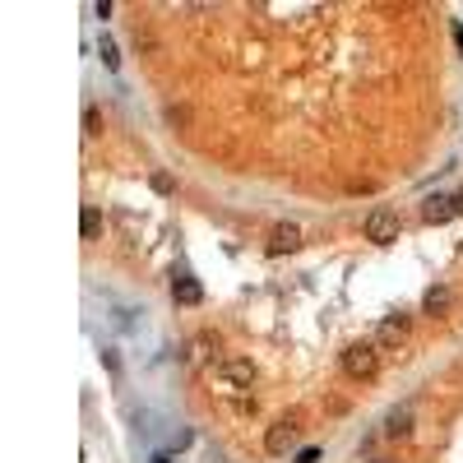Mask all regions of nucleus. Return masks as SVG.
<instances>
[{
  "instance_id": "obj_8",
  "label": "nucleus",
  "mask_w": 463,
  "mask_h": 463,
  "mask_svg": "<svg viewBox=\"0 0 463 463\" xmlns=\"http://www.w3.org/2000/svg\"><path fill=\"white\" fill-rule=\"evenodd\" d=\"M172 297H177L181 306H199V297H204V287H199L195 278H186V274H181V278H172Z\"/></svg>"
},
{
  "instance_id": "obj_12",
  "label": "nucleus",
  "mask_w": 463,
  "mask_h": 463,
  "mask_svg": "<svg viewBox=\"0 0 463 463\" xmlns=\"http://www.w3.org/2000/svg\"><path fill=\"white\" fill-rule=\"evenodd\" d=\"M450 287H431L426 292V315H440V310H450Z\"/></svg>"
},
{
  "instance_id": "obj_10",
  "label": "nucleus",
  "mask_w": 463,
  "mask_h": 463,
  "mask_svg": "<svg viewBox=\"0 0 463 463\" xmlns=\"http://www.w3.org/2000/svg\"><path fill=\"white\" fill-rule=\"evenodd\" d=\"M408 431H412V412L408 408H394L385 417V436H394V440H398V436H408Z\"/></svg>"
},
{
  "instance_id": "obj_6",
  "label": "nucleus",
  "mask_w": 463,
  "mask_h": 463,
  "mask_svg": "<svg viewBox=\"0 0 463 463\" xmlns=\"http://www.w3.org/2000/svg\"><path fill=\"white\" fill-rule=\"evenodd\" d=\"M454 213H459V209H454V195H431L426 204H421V218L436 222V227H440V222H450Z\"/></svg>"
},
{
  "instance_id": "obj_1",
  "label": "nucleus",
  "mask_w": 463,
  "mask_h": 463,
  "mask_svg": "<svg viewBox=\"0 0 463 463\" xmlns=\"http://www.w3.org/2000/svg\"><path fill=\"white\" fill-rule=\"evenodd\" d=\"M338 362H343V375H353V380H375V371H380L375 343H348Z\"/></svg>"
},
{
  "instance_id": "obj_3",
  "label": "nucleus",
  "mask_w": 463,
  "mask_h": 463,
  "mask_svg": "<svg viewBox=\"0 0 463 463\" xmlns=\"http://www.w3.org/2000/svg\"><path fill=\"white\" fill-rule=\"evenodd\" d=\"M297 431H301V417H297V412L278 417L274 426H269V436H265V450H269V454H287V450H292V440H297Z\"/></svg>"
},
{
  "instance_id": "obj_13",
  "label": "nucleus",
  "mask_w": 463,
  "mask_h": 463,
  "mask_svg": "<svg viewBox=\"0 0 463 463\" xmlns=\"http://www.w3.org/2000/svg\"><path fill=\"white\" fill-rule=\"evenodd\" d=\"M98 56H102V65H107V70L121 65V56H116V42H111V37H102V42H98Z\"/></svg>"
},
{
  "instance_id": "obj_11",
  "label": "nucleus",
  "mask_w": 463,
  "mask_h": 463,
  "mask_svg": "<svg viewBox=\"0 0 463 463\" xmlns=\"http://www.w3.org/2000/svg\"><path fill=\"white\" fill-rule=\"evenodd\" d=\"M98 231H102V213H98V209H84V213H79V236H84V241H93Z\"/></svg>"
},
{
  "instance_id": "obj_15",
  "label": "nucleus",
  "mask_w": 463,
  "mask_h": 463,
  "mask_svg": "<svg viewBox=\"0 0 463 463\" xmlns=\"http://www.w3.org/2000/svg\"><path fill=\"white\" fill-rule=\"evenodd\" d=\"M153 190L158 195H172V177H167V172H153Z\"/></svg>"
},
{
  "instance_id": "obj_19",
  "label": "nucleus",
  "mask_w": 463,
  "mask_h": 463,
  "mask_svg": "<svg viewBox=\"0 0 463 463\" xmlns=\"http://www.w3.org/2000/svg\"><path fill=\"white\" fill-rule=\"evenodd\" d=\"M459 42H463V28H459Z\"/></svg>"
},
{
  "instance_id": "obj_7",
  "label": "nucleus",
  "mask_w": 463,
  "mask_h": 463,
  "mask_svg": "<svg viewBox=\"0 0 463 463\" xmlns=\"http://www.w3.org/2000/svg\"><path fill=\"white\" fill-rule=\"evenodd\" d=\"M222 375H227V385H236V389H250V380H255V366L246 362V357H231V362H222Z\"/></svg>"
},
{
  "instance_id": "obj_5",
  "label": "nucleus",
  "mask_w": 463,
  "mask_h": 463,
  "mask_svg": "<svg viewBox=\"0 0 463 463\" xmlns=\"http://www.w3.org/2000/svg\"><path fill=\"white\" fill-rule=\"evenodd\" d=\"M408 329H412V320H408V315H389V320H380L375 338L385 343V348H398V343H408Z\"/></svg>"
},
{
  "instance_id": "obj_16",
  "label": "nucleus",
  "mask_w": 463,
  "mask_h": 463,
  "mask_svg": "<svg viewBox=\"0 0 463 463\" xmlns=\"http://www.w3.org/2000/svg\"><path fill=\"white\" fill-rule=\"evenodd\" d=\"M297 463H320V450H315V445H310V450H301Z\"/></svg>"
},
{
  "instance_id": "obj_17",
  "label": "nucleus",
  "mask_w": 463,
  "mask_h": 463,
  "mask_svg": "<svg viewBox=\"0 0 463 463\" xmlns=\"http://www.w3.org/2000/svg\"><path fill=\"white\" fill-rule=\"evenodd\" d=\"M153 463H172V454H153Z\"/></svg>"
},
{
  "instance_id": "obj_14",
  "label": "nucleus",
  "mask_w": 463,
  "mask_h": 463,
  "mask_svg": "<svg viewBox=\"0 0 463 463\" xmlns=\"http://www.w3.org/2000/svg\"><path fill=\"white\" fill-rule=\"evenodd\" d=\"M84 134H102V116H98V111H84Z\"/></svg>"
},
{
  "instance_id": "obj_4",
  "label": "nucleus",
  "mask_w": 463,
  "mask_h": 463,
  "mask_svg": "<svg viewBox=\"0 0 463 463\" xmlns=\"http://www.w3.org/2000/svg\"><path fill=\"white\" fill-rule=\"evenodd\" d=\"M301 246V227L297 222H278L274 231H269V255H292Z\"/></svg>"
},
{
  "instance_id": "obj_2",
  "label": "nucleus",
  "mask_w": 463,
  "mask_h": 463,
  "mask_svg": "<svg viewBox=\"0 0 463 463\" xmlns=\"http://www.w3.org/2000/svg\"><path fill=\"white\" fill-rule=\"evenodd\" d=\"M398 213L394 209H371V218H366V241H375V246H389V241H398Z\"/></svg>"
},
{
  "instance_id": "obj_18",
  "label": "nucleus",
  "mask_w": 463,
  "mask_h": 463,
  "mask_svg": "<svg viewBox=\"0 0 463 463\" xmlns=\"http://www.w3.org/2000/svg\"><path fill=\"white\" fill-rule=\"evenodd\" d=\"M454 209H459V213H463V190H459V195H454Z\"/></svg>"
},
{
  "instance_id": "obj_9",
  "label": "nucleus",
  "mask_w": 463,
  "mask_h": 463,
  "mask_svg": "<svg viewBox=\"0 0 463 463\" xmlns=\"http://www.w3.org/2000/svg\"><path fill=\"white\" fill-rule=\"evenodd\" d=\"M190 357H195V362H218V334H199V338L190 343Z\"/></svg>"
}]
</instances>
